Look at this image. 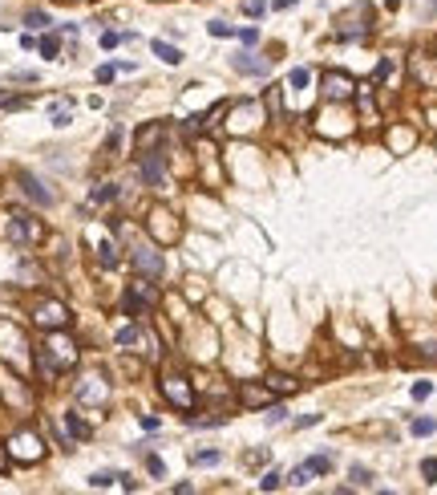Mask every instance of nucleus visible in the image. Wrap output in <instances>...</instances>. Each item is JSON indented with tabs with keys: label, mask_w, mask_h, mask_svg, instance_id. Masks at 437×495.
<instances>
[{
	"label": "nucleus",
	"mask_w": 437,
	"mask_h": 495,
	"mask_svg": "<svg viewBox=\"0 0 437 495\" xmlns=\"http://www.w3.org/2000/svg\"><path fill=\"white\" fill-rule=\"evenodd\" d=\"M162 126H146L142 134H138V150H158V142H162Z\"/></svg>",
	"instance_id": "obj_19"
},
{
	"label": "nucleus",
	"mask_w": 437,
	"mask_h": 495,
	"mask_svg": "<svg viewBox=\"0 0 437 495\" xmlns=\"http://www.w3.org/2000/svg\"><path fill=\"white\" fill-rule=\"evenodd\" d=\"M150 49H154V57H162L166 66H178V61H182V53H178L175 45H166V41H150Z\"/></svg>",
	"instance_id": "obj_21"
},
{
	"label": "nucleus",
	"mask_w": 437,
	"mask_h": 495,
	"mask_svg": "<svg viewBox=\"0 0 437 495\" xmlns=\"http://www.w3.org/2000/svg\"><path fill=\"white\" fill-rule=\"evenodd\" d=\"M263 8H267L263 0H243V13H247V17H263Z\"/></svg>",
	"instance_id": "obj_38"
},
{
	"label": "nucleus",
	"mask_w": 437,
	"mask_h": 495,
	"mask_svg": "<svg viewBox=\"0 0 437 495\" xmlns=\"http://www.w3.org/2000/svg\"><path fill=\"white\" fill-rule=\"evenodd\" d=\"M25 25H29V29H49L53 17H49L45 8H29V13H25Z\"/></svg>",
	"instance_id": "obj_25"
},
{
	"label": "nucleus",
	"mask_w": 437,
	"mask_h": 495,
	"mask_svg": "<svg viewBox=\"0 0 437 495\" xmlns=\"http://www.w3.org/2000/svg\"><path fill=\"white\" fill-rule=\"evenodd\" d=\"M243 402H247V406H267L272 394H267L263 386H243Z\"/></svg>",
	"instance_id": "obj_22"
},
{
	"label": "nucleus",
	"mask_w": 437,
	"mask_h": 495,
	"mask_svg": "<svg viewBox=\"0 0 437 495\" xmlns=\"http://www.w3.org/2000/svg\"><path fill=\"white\" fill-rule=\"evenodd\" d=\"M284 418H288V406H284V402H279V406H267V422H284Z\"/></svg>",
	"instance_id": "obj_37"
},
{
	"label": "nucleus",
	"mask_w": 437,
	"mask_h": 495,
	"mask_svg": "<svg viewBox=\"0 0 437 495\" xmlns=\"http://www.w3.org/2000/svg\"><path fill=\"white\" fill-rule=\"evenodd\" d=\"M37 49H41V57L57 61V57H61V41H57V33H45L41 41H37Z\"/></svg>",
	"instance_id": "obj_20"
},
{
	"label": "nucleus",
	"mask_w": 437,
	"mask_h": 495,
	"mask_svg": "<svg viewBox=\"0 0 437 495\" xmlns=\"http://www.w3.org/2000/svg\"><path fill=\"white\" fill-rule=\"evenodd\" d=\"M300 0H272V8H296Z\"/></svg>",
	"instance_id": "obj_48"
},
{
	"label": "nucleus",
	"mask_w": 437,
	"mask_h": 495,
	"mask_svg": "<svg viewBox=\"0 0 437 495\" xmlns=\"http://www.w3.org/2000/svg\"><path fill=\"white\" fill-rule=\"evenodd\" d=\"M320 422V414H304V418H296V430H308V427H316Z\"/></svg>",
	"instance_id": "obj_42"
},
{
	"label": "nucleus",
	"mask_w": 437,
	"mask_h": 495,
	"mask_svg": "<svg viewBox=\"0 0 437 495\" xmlns=\"http://www.w3.org/2000/svg\"><path fill=\"white\" fill-rule=\"evenodd\" d=\"M288 82H291V90H304V85L312 82V73H308V69H291V78H288Z\"/></svg>",
	"instance_id": "obj_34"
},
{
	"label": "nucleus",
	"mask_w": 437,
	"mask_h": 495,
	"mask_svg": "<svg viewBox=\"0 0 437 495\" xmlns=\"http://www.w3.org/2000/svg\"><path fill=\"white\" fill-rule=\"evenodd\" d=\"M162 398L175 406V410H191L194 406V390H191V381L182 378V374H162Z\"/></svg>",
	"instance_id": "obj_6"
},
{
	"label": "nucleus",
	"mask_w": 437,
	"mask_h": 495,
	"mask_svg": "<svg viewBox=\"0 0 437 495\" xmlns=\"http://www.w3.org/2000/svg\"><path fill=\"white\" fill-rule=\"evenodd\" d=\"M118 479H122V471H94L89 475V487H113Z\"/></svg>",
	"instance_id": "obj_27"
},
{
	"label": "nucleus",
	"mask_w": 437,
	"mask_h": 495,
	"mask_svg": "<svg viewBox=\"0 0 437 495\" xmlns=\"http://www.w3.org/2000/svg\"><path fill=\"white\" fill-rule=\"evenodd\" d=\"M16 183H20V191H25V199H29V203H37V207H53V191H49V187L37 179L32 171H20V175H16Z\"/></svg>",
	"instance_id": "obj_12"
},
{
	"label": "nucleus",
	"mask_w": 437,
	"mask_h": 495,
	"mask_svg": "<svg viewBox=\"0 0 437 495\" xmlns=\"http://www.w3.org/2000/svg\"><path fill=\"white\" fill-rule=\"evenodd\" d=\"M146 471H150L154 479H162V475H166V467H162V459H158V455H146Z\"/></svg>",
	"instance_id": "obj_35"
},
{
	"label": "nucleus",
	"mask_w": 437,
	"mask_h": 495,
	"mask_svg": "<svg viewBox=\"0 0 437 495\" xmlns=\"http://www.w3.org/2000/svg\"><path fill=\"white\" fill-rule=\"evenodd\" d=\"M142 337H146L142 325L134 321V325H122V329H118V346H122V349H134L138 341H142Z\"/></svg>",
	"instance_id": "obj_17"
},
{
	"label": "nucleus",
	"mask_w": 437,
	"mask_h": 495,
	"mask_svg": "<svg viewBox=\"0 0 437 495\" xmlns=\"http://www.w3.org/2000/svg\"><path fill=\"white\" fill-rule=\"evenodd\" d=\"M320 94H324L328 102H348V98L356 94V82L348 78V73H324Z\"/></svg>",
	"instance_id": "obj_10"
},
{
	"label": "nucleus",
	"mask_w": 437,
	"mask_h": 495,
	"mask_svg": "<svg viewBox=\"0 0 437 495\" xmlns=\"http://www.w3.org/2000/svg\"><path fill=\"white\" fill-rule=\"evenodd\" d=\"M37 374L45 381H53L57 374H65V369H73L77 365V346L69 341V337H61V329H53L49 333V341L45 346H37Z\"/></svg>",
	"instance_id": "obj_1"
},
{
	"label": "nucleus",
	"mask_w": 437,
	"mask_h": 495,
	"mask_svg": "<svg viewBox=\"0 0 437 495\" xmlns=\"http://www.w3.org/2000/svg\"><path fill=\"white\" fill-rule=\"evenodd\" d=\"M73 122V114H69V102H61L57 110H53V126H69Z\"/></svg>",
	"instance_id": "obj_31"
},
{
	"label": "nucleus",
	"mask_w": 437,
	"mask_h": 495,
	"mask_svg": "<svg viewBox=\"0 0 437 495\" xmlns=\"http://www.w3.org/2000/svg\"><path fill=\"white\" fill-rule=\"evenodd\" d=\"M247 463H255V467H259V463H267V451H251V455H247Z\"/></svg>",
	"instance_id": "obj_47"
},
{
	"label": "nucleus",
	"mask_w": 437,
	"mask_h": 495,
	"mask_svg": "<svg viewBox=\"0 0 437 495\" xmlns=\"http://www.w3.org/2000/svg\"><path fill=\"white\" fill-rule=\"evenodd\" d=\"M235 69H239V73H255V78H263V73H272V61H263V57H255V53H239V57H235Z\"/></svg>",
	"instance_id": "obj_14"
},
{
	"label": "nucleus",
	"mask_w": 437,
	"mask_h": 495,
	"mask_svg": "<svg viewBox=\"0 0 437 495\" xmlns=\"http://www.w3.org/2000/svg\"><path fill=\"white\" fill-rule=\"evenodd\" d=\"M372 78H376V82H385V78H393V61H381V66H376V73H372Z\"/></svg>",
	"instance_id": "obj_43"
},
{
	"label": "nucleus",
	"mask_w": 437,
	"mask_h": 495,
	"mask_svg": "<svg viewBox=\"0 0 437 495\" xmlns=\"http://www.w3.org/2000/svg\"><path fill=\"white\" fill-rule=\"evenodd\" d=\"M235 37H239L243 45H259V29H235Z\"/></svg>",
	"instance_id": "obj_39"
},
{
	"label": "nucleus",
	"mask_w": 437,
	"mask_h": 495,
	"mask_svg": "<svg viewBox=\"0 0 437 495\" xmlns=\"http://www.w3.org/2000/svg\"><path fill=\"white\" fill-rule=\"evenodd\" d=\"M138 175H142L146 187H154V191H166L170 179H166V159H162L158 150H142L138 154Z\"/></svg>",
	"instance_id": "obj_5"
},
{
	"label": "nucleus",
	"mask_w": 437,
	"mask_h": 495,
	"mask_svg": "<svg viewBox=\"0 0 437 495\" xmlns=\"http://www.w3.org/2000/svg\"><path fill=\"white\" fill-rule=\"evenodd\" d=\"M154 305H158V288L146 281V276H138V281L122 293V313L126 317H146Z\"/></svg>",
	"instance_id": "obj_2"
},
{
	"label": "nucleus",
	"mask_w": 437,
	"mask_h": 495,
	"mask_svg": "<svg viewBox=\"0 0 437 495\" xmlns=\"http://www.w3.org/2000/svg\"><path fill=\"white\" fill-rule=\"evenodd\" d=\"M97 82H101V85L113 82V66H101V69H97Z\"/></svg>",
	"instance_id": "obj_46"
},
{
	"label": "nucleus",
	"mask_w": 437,
	"mask_h": 495,
	"mask_svg": "<svg viewBox=\"0 0 437 495\" xmlns=\"http://www.w3.org/2000/svg\"><path fill=\"white\" fill-rule=\"evenodd\" d=\"M8 459L16 463H41L45 459V443H41V434L37 430H16L13 439H8Z\"/></svg>",
	"instance_id": "obj_3"
},
{
	"label": "nucleus",
	"mask_w": 437,
	"mask_h": 495,
	"mask_svg": "<svg viewBox=\"0 0 437 495\" xmlns=\"http://www.w3.org/2000/svg\"><path fill=\"white\" fill-rule=\"evenodd\" d=\"M433 430H437V422H433V418H417V422H413V434H417V439L433 434Z\"/></svg>",
	"instance_id": "obj_33"
},
{
	"label": "nucleus",
	"mask_w": 437,
	"mask_h": 495,
	"mask_svg": "<svg viewBox=\"0 0 437 495\" xmlns=\"http://www.w3.org/2000/svg\"><path fill=\"white\" fill-rule=\"evenodd\" d=\"M433 394V386H429V381H417V386H413V398H429Z\"/></svg>",
	"instance_id": "obj_45"
},
{
	"label": "nucleus",
	"mask_w": 437,
	"mask_h": 495,
	"mask_svg": "<svg viewBox=\"0 0 437 495\" xmlns=\"http://www.w3.org/2000/svg\"><path fill=\"white\" fill-rule=\"evenodd\" d=\"M8 240L13 244H20V248H29V244H37L41 236H45V228H41V219L37 215H29V212H13L8 215Z\"/></svg>",
	"instance_id": "obj_4"
},
{
	"label": "nucleus",
	"mask_w": 437,
	"mask_h": 495,
	"mask_svg": "<svg viewBox=\"0 0 437 495\" xmlns=\"http://www.w3.org/2000/svg\"><path fill=\"white\" fill-rule=\"evenodd\" d=\"M191 463H194V467H215V463H223V451H215V446H207V451H194Z\"/></svg>",
	"instance_id": "obj_23"
},
{
	"label": "nucleus",
	"mask_w": 437,
	"mask_h": 495,
	"mask_svg": "<svg viewBox=\"0 0 437 495\" xmlns=\"http://www.w3.org/2000/svg\"><path fill=\"white\" fill-rule=\"evenodd\" d=\"M207 33H210V37H235V29H231L227 20H210V25H207Z\"/></svg>",
	"instance_id": "obj_32"
},
{
	"label": "nucleus",
	"mask_w": 437,
	"mask_h": 495,
	"mask_svg": "<svg viewBox=\"0 0 437 495\" xmlns=\"http://www.w3.org/2000/svg\"><path fill=\"white\" fill-rule=\"evenodd\" d=\"M308 479H312V475H308V467H304V463H300V467H296V471H291V475H288V483H291V487H304Z\"/></svg>",
	"instance_id": "obj_36"
},
{
	"label": "nucleus",
	"mask_w": 437,
	"mask_h": 495,
	"mask_svg": "<svg viewBox=\"0 0 437 495\" xmlns=\"http://www.w3.org/2000/svg\"><path fill=\"white\" fill-rule=\"evenodd\" d=\"M421 475H425V483H433V479H437V459H425V463H421Z\"/></svg>",
	"instance_id": "obj_41"
},
{
	"label": "nucleus",
	"mask_w": 437,
	"mask_h": 495,
	"mask_svg": "<svg viewBox=\"0 0 437 495\" xmlns=\"http://www.w3.org/2000/svg\"><path fill=\"white\" fill-rule=\"evenodd\" d=\"M106 398H110L106 374H85L77 381V402H85V406H106Z\"/></svg>",
	"instance_id": "obj_9"
},
{
	"label": "nucleus",
	"mask_w": 437,
	"mask_h": 495,
	"mask_svg": "<svg viewBox=\"0 0 437 495\" xmlns=\"http://www.w3.org/2000/svg\"><path fill=\"white\" fill-rule=\"evenodd\" d=\"M267 386H272L275 394H279V390H284V394H288V390H296V381H291V378H272Z\"/></svg>",
	"instance_id": "obj_40"
},
{
	"label": "nucleus",
	"mask_w": 437,
	"mask_h": 495,
	"mask_svg": "<svg viewBox=\"0 0 437 495\" xmlns=\"http://www.w3.org/2000/svg\"><path fill=\"white\" fill-rule=\"evenodd\" d=\"M304 467H308V475H328V471H332V459H328V455H312Z\"/></svg>",
	"instance_id": "obj_26"
},
{
	"label": "nucleus",
	"mask_w": 437,
	"mask_h": 495,
	"mask_svg": "<svg viewBox=\"0 0 437 495\" xmlns=\"http://www.w3.org/2000/svg\"><path fill=\"white\" fill-rule=\"evenodd\" d=\"M129 264H134V272L138 276H162V252L154 244H138L134 252H129Z\"/></svg>",
	"instance_id": "obj_8"
},
{
	"label": "nucleus",
	"mask_w": 437,
	"mask_h": 495,
	"mask_svg": "<svg viewBox=\"0 0 437 495\" xmlns=\"http://www.w3.org/2000/svg\"><path fill=\"white\" fill-rule=\"evenodd\" d=\"M32 325H37V329H45V333L65 329V325H69V309H65L61 300H41V305L32 309Z\"/></svg>",
	"instance_id": "obj_7"
},
{
	"label": "nucleus",
	"mask_w": 437,
	"mask_h": 495,
	"mask_svg": "<svg viewBox=\"0 0 437 495\" xmlns=\"http://www.w3.org/2000/svg\"><path fill=\"white\" fill-rule=\"evenodd\" d=\"M320 122H340V110H328V114L320 118ZM320 134H328V138H340V134H353V118H344V126H316Z\"/></svg>",
	"instance_id": "obj_15"
},
{
	"label": "nucleus",
	"mask_w": 437,
	"mask_h": 495,
	"mask_svg": "<svg viewBox=\"0 0 437 495\" xmlns=\"http://www.w3.org/2000/svg\"><path fill=\"white\" fill-rule=\"evenodd\" d=\"M118 195H122V191H118V183H97V187H94V203H113Z\"/></svg>",
	"instance_id": "obj_24"
},
{
	"label": "nucleus",
	"mask_w": 437,
	"mask_h": 495,
	"mask_svg": "<svg viewBox=\"0 0 437 495\" xmlns=\"http://www.w3.org/2000/svg\"><path fill=\"white\" fill-rule=\"evenodd\" d=\"M16 106H25L20 94H8V90H0V110H16Z\"/></svg>",
	"instance_id": "obj_30"
},
{
	"label": "nucleus",
	"mask_w": 437,
	"mask_h": 495,
	"mask_svg": "<svg viewBox=\"0 0 437 495\" xmlns=\"http://www.w3.org/2000/svg\"><path fill=\"white\" fill-rule=\"evenodd\" d=\"M97 264H101V268H118V264H122V256H118V244H113V240H101V244H97Z\"/></svg>",
	"instance_id": "obj_16"
},
{
	"label": "nucleus",
	"mask_w": 437,
	"mask_h": 495,
	"mask_svg": "<svg viewBox=\"0 0 437 495\" xmlns=\"http://www.w3.org/2000/svg\"><path fill=\"white\" fill-rule=\"evenodd\" d=\"M65 430H69V439H89V427L81 422L77 410H65Z\"/></svg>",
	"instance_id": "obj_18"
},
{
	"label": "nucleus",
	"mask_w": 437,
	"mask_h": 495,
	"mask_svg": "<svg viewBox=\"0 0 437 495\" xmlns=\"http://www.w3.org/2000/svg\"><path fill=\"white\" fill-rule=\"evenodd\" d=\"M348 475H353V487H372V471H369V467H353Z\"/></svg>",
	"instance_id": "obj_29"
},
{
	"label": "nucleus",
	"mask_w": 437,
	"mask_h": 495,
	"mask_svg": "<svg viewBox=\"0 0 437 495\" xmlns=\"http://www.w3.org/2000/svg\"><path fill=\"white\" fill-rule=\"evenodd\" d=\"M0 471H4V455H0Z\"/></svg>",
	"instance_id": "obj_49"
},
{
	"label": "nucleus",
	"mask_w": 437,
	"mask_h": 495,
	"mask_svg": "<svg viewBox=\"0 0 437 495\" xmlns=\"http://www.w3.org/2000/svg\"><path fill=\"white\" fill-rule=\"evenodd\" d=\"M138 422H142V430H158V427H162V422H158V414H142Z\"/></svg>",
	"instance_id": "obj_44"
},
{
	"label": "nucleus",
	"mask_w": 437,
	"mask_h": 495,
	"mask_svg": "<svg viewBox=\"0 0 437 495\" xmlns=\"http://www.w3.org/2000/svg\"><path fill=\"white\" fill-rule=\"evenodd\" d=\"M0 394H4V402H8L13 410H29L32 406V394L13 378V374H4V365H0Z\"/></svg>",
	"instance_id": "obj_11"
},
{
	"label": "nucleus",
	"mask_w": 437,
	"mask_h": 495,
	"mask_svg": "<svg viewBox=\"0 0 437 495\" xmlns=\"http://www.w3.org/2000/svg\"><path fill=\"white\" fill-rule=\"evenodd\" d=\"M259 122H263V110H259V106H247V110H235L227 126L235 134H243V130H259Z\"/></svg>",
	"instance_id": "obj_13"
},
{
	"label": "nucleus",
	"mask_w": 437,
	"mask_h": 495,
	"mask_svg": "<svg viewBox=\"0 0 437 495\" xmlns=\"http://www.w3.org/2000/svg\"><path fill=\"white\" fill-rule=\"evenodd\" d=\"M284 479H288V475H284V471H275V467H272V471H267V475L259 479V491H275V487H279V483H284Z\"/></svg>",
	"instance_id": "obj_28"
}]
</instances>
